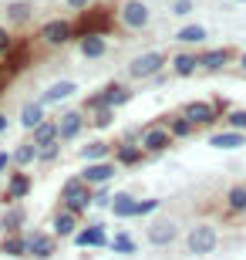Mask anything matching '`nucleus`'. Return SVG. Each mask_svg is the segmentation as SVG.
I'll list each match as a JSON object with an SVG mask.
<instances>
[{"mask_svg": "<svg viewBox=\"0 0 246 260\" xmlns=\"http://www.w3.org/2000/svg\"><path fill=\"white\" fill-rule=\"evenodd\" d=\"M112 149L115 142H108V139H91L78 149V159L81 162H101V159H112Z\"/></svg>", "mask_w": 246, "mask_h": 260, "instance_id": "obj_22", "label": "nucleus"}, {"mask_svg": "<svg viewBox=\"0 0 246 260\" xmlns=\"http://www.w3.org/2000/svg\"><path fill=\"white\" fill-rule=\"evenodd\" d=\"M165 64H169V51H142L128 61V78L132 81H149L159 71H165Z\"/></svg>", "mask_w": 246, "mask_h": 260, "instance_id": "obj_7", "label": "nucleus"}, {"mask_svg": "<svg viewBox=\"0 0 246 260\" xmlns=\"http://www.w3.org/2000/svg\"><path fill=\"white\" fill-rule=\"evenodd\" d=\"M152 24V7L145 0H122L118 4V27H125L128 34H142Z\"/></svg>", "mask_w": 246, "mask_h": 260, "instance_id": "obj_5", "label": "nucleus"}, {"mask_svg": "<svg viewBox=\"0 0 246 260\" xmlns=\"http://www.w3.org/2000/svg\"><path fill=\"white\" fill-rule=\"evenodd\" d=\"M233 4H246V0H233Z\"/></svg>", "mask_w": 246, "mask_h": 260, "instance_id": "obj_45", "label": "nucleus"}, {"mask_svg": "<svg viewBox=\"0 0 246 260\" xmlns=\"http://www.w3.org/2000/svg\"><path fill=\"white\" fill-rule=\"evenodd\" d=\"M78 95V81L75 78H57V81H51L44 91H41V102L44 105H61V102H67V98H75Z\"/></svg>", "mask_w": 246, "mask_h": 260, "instance_id": "obj_20", "label": "nucleus"}, {"mask_svg": "<svg viewBox=\"0 0 246 260\" xmlns=\"http://www.w3.org/2000/svg\"><path fill=\"white\" fill-rule=\"evenodd\" d=\"M108 247H112L115 253H122V257H132L135 250H138V243L132 240V233H125V230H118L112 237V240H108Z\"/></svg>", "mask_w": 246, "mask_h": 260, "instance_id": "obj_33", "label": "nucleus"}, {"mask_svg": "<svg viewBox=\"0 0 246 260\" xmlns=\"http://www.w3.org/2000/svg\"><path fill=\"white\" fill-rule=\"evenodd\" d=\"M24 220H27L24 206H20V203H7V210H4V216H0V237H4V233L24 230Z\"/></svg>", "mask_w": 246, "mask_h": 260, "instance_id": "obj_26", "label": "nucleus"}, {"mask_svg": "<svg viewBox=\"0 0 246 260\" xmlns=\"http://www.w3.org/2000/svg\"><path fill=\"white\" fill-rule=\"evenodd\" d=\"M10 159H14V169H27V166H34L38 162V145H34V139L17 142L14 149H10Z\"/></svg>", "mask_w": 246, "mask_h": 260, "instance_id": "obj_28", "label": "nucleus"}, {"mask_svg": "<svg viewBox=\"0 0 246 260\" xmlns=\"http://www.w3.org/2000/svg\"><path fill=\"white\" fill-rule=\"evenodd\" d=\"M34 189V179H30L24 169H14L7 176V186H4V203H24Z\"/></svg>", "mask_w": 246, "mask_h": 260, "instance_id": "obj_17", "label": "nucleus"}, {"mask_svg": "<svg viewBox=\"0 0 246 260\" xmlns=\"http://www.w3.org/2000/svg\"><path fill=\"white\" fill-rule=\"evenodd\" d=\"M209 145L219 149V152H236V149H246V132L239 128H223V132H213L209 135Z\"/></svg>", "mask_w": 246, "mask_h": 260, "instance_id": "obj_21", "label": "nucleus"}, {"mask_svg": "<svg viewBox=\"0 0 246 260\" xmlns=\"http://www.w3.org/2000/svg\"><path fill=\"white\" fill-rule=\"evenodd\" d=\"M85 128H88V112H85V108H64V112L57 115V132H61V142H75Z\"/></svg>", "mask_w": 246, "mask_h": 260, "instance_id": "obj_12", "label": "nucleus"}, {"mask_svg": "<svg viewBox=\"0 0 246 260\" xmlns=\"http://www.w3.org/2000/svg\"><path fill=\"white\" fill-rule=\"evenodd\" d=\"M7 128H10V118H7V112H0V135L7 132Z\"/></svg>", "mask_w": 246, "mask_h": 260, "instance_id": "obj_43", "label": "nucleus"}, {"mask_svg": "<svg viewBox=\"0 0 246 260\" xmlns=\"http://www.w3.org/2000/svg\"><path fill=\"white\" fill-rule=\"evenodd\" d=\"M206 38L209 27H202V24H182L175 30V44H182V48H199V44H206Z\"/></svg>", "mask_w": 246, "mask_h": 260, "instance_id": "obj_24", "label": "nucleus"}, {"mask_svg": "<svg viewBox=\"0 0 246 260\" xmlns=\"http://www.w3.org/2000/svg\"><path fill=\"white\" fill-rule=\"evenodd\" d=\"M81 230V213H75V210H64V206H57L54 210V216H51V233H54L57 240H71L75 233Z\"/></svg>", "mask_w": 246, "mask_h": 260, "instance_id": "obj_15", "label": "nucleus"}, {"mask_svg": "<svg viewBox=\"0 0 246 260\" xmlns=\"http://www.w3.org/2000/svg\"><path fill=\"white\" fill-rule=\"evenodd\" d=\"M78 38V24L67 17H51L41 24L38 30V41L41 44H48V48H64V44H71V41Z\"/></svg>", "mask_w": 246, "mask_h": 260, "instance_id": "obj_6", "label": "nucleus"}, {"mask_svg": "<svg viewBox=\"0 0 246 260\" xmlns=\"http://www.w3.org/2000/svg\"><path fill=\"white\" fill-rule=\"evenodd\" d=\"M182 243H186V250H189L192 257H209V253H216V247H219V230L213 223H196V226L186 230Z\"/></svg>", "mask_w": 246, "mask_h": 260, "instance_id": "obj_4", "label": "nucleus"}, {"mask_svg": "<svg viewBox=\"0 0 246 260\" xmlns=\"http://www.w3.org/2000/svg\"><path fill=\"white\" fill-rule=\"evenodd\" d=\"M10 51H14V34H10V27L0 24V58H7Z\"/></svg>", "mask_w": 246, "mask_h": 260, "instance_id": "obj_40", "label": "nucleus"}, {"mask_svg": "<svg viewBox=\"0 0 246 260\" xmlns=\"http://www.w3.org/2000/svg\"><path fill=\"white\" fill-rule=\"evenodd\" d=\"M30 139H34V145H38V149L61 142V132H57V118H44L38 128H30Z\"/></svg>", "mask_w": 246, "mask_h": 260, "instance_id": "obj_30", "label": "nucleus"}, {"mask_svg": "<svg viewBox=\"0 0 246 260\" xmlns=\"http://www.w3.org/2000/svg\"><path fill=\"white\" fill-rule=\"evenodd\" d=\"M226 216H246V183H233L226 189Z\"/></svg>", "mask_w": 246, "mask_h": 260, "instance_id": "obj_29", "label": "nucleus"}, {"mask_svg": "<svg viewBox=\"0 0 246 260\" xmlns=\"http://www.w3.org/2000/svg\"><path fill=\"white\" fill-rule=\"evenodd\" d=\"M0 253L4 257H27V233L17 230V233H4L0 237Z\"/></svg>", "mask_w": 246, "mask_h": 260, "instance_id": "obj_25", "label": "nucleus"}, {"mask_svg": "<svg viewBox=\"0 0 246 260\" xmlns=\"http://www.w3.org/2000/svg\"><path fill=\"white\" fill-rule=\"evenodd\" d=\"M169 68L175 78H196L199 75V51L196 48H179L169 54Z\"/></svg>", "mask_w": 246, "mask_h": 260, "instance_id": "obj_14", "label": "nucleus"}, {"mask_svg": "<svg viewBox=\"0 0 246 260\" xmlns=\"http://www.w3.org/2000/svg\"><path fill=\"white\" fill-rule=\"evenodd\" d=\"M118 169L122 166L115 162V159H101V162H85V169H81V179L85 183H91V186H104V183H112L115 176H118Z\"/></svg>", "mask_w": 246, "mask_h": 260, "instance_id": "obj_16", "label": "nucleus"}, {"mask_svg": "<svg viewBox=\"0 0 246 260\" xmlns=\"http://www.w3.org/2000/svg\"><path fill=\"white\" fill-rule=\"evenodd\" d=\"M132 88L125 85V81H108V85H101L95 91V95H88V102L81 108L85 112H95V108H101V105H108V108H122V105H128L132 102Z\"/></svg>", "mask_w": 246, "mask_h": 260, "instance_id": "obj_3", "label": "nucleus"}, {"mask_svg": "<svg viewBox=\"0 0 246 260\" xmlns=\"http://www.w3.org/2000/svg\"><path fill=\"white\" fill-rule=\"evenodd\" d=\"M112 189H108V183L104 186H95V196H91V210H112Z\"/></svg>", "mask_w": 246, "mask_h": 260, "instance_id": "obj_35", "label": "nucleus"}, {"mask_svg": "<svg viewBox=\"0 0 246 260\" xmlns=\"http://www.w3.org/2000/svg\"><path fill=\"white\" fill-rule=\"evenodd\" d=\"M236 64H239V71H243V75H246V51H243V54H239V58H236Z\"/></svg>", "mask_w": 246, "mask_h": 260, "instance_id": "obj_44", "label": "nucleus"}, {"mask_svg": "<svg viewBox=\"0 0 246 260\" xmlns=\"http://www.w3.org/2000/svg\"><path fill=\"white\" fill-rule=\"evenodd\" d=\"M172 132L169 125H165V118H159V122H149V125H142V139H138V145L145 149V155H162V152H169L172 149Z\"/></svg>", "mask_w": 246, "mask_h": 260, "instance_id": "obj_8", "label": "nucleus"}, {"mask_svg": "<svg viewBox=\"0 0 246 260\" xmlns=\"http://www.w3.org/2000/svg\"><path fill=\"white\" fill-rule=\"evenodd\" d=\"M54 250H57V237L54 233H44V230L27 233V257L30 260H51Z\"/></svg>", "mask_w": 246, "mask_h": 260, "instance_id": "obj_18", "label": "nucleus"}, {"mask_svg": "<svg viewBox=\"0 0 246 260\" xmlns=\"http://www.w3.org/2000/svg\"><path fill=\"white\" fill-rule=\"evenodd\" d=\"M108 240H112V233H108L104 223H88L71 237V243L78 250H101V247H108Z\"/></svg>", "mask_w": 246, "mask_h": 260, "instance_id": "obj_11", "label": "nucleus"}, {"mask_svg": "<svg viewBox=\"0 0 246 260\" xmlns=\"http://www.w3.org/2000/svg\"><path fill=\"white\" fill-rule=\"evenodd\" d=\"M223 122H226L229 128H239V132H246V108H229L226 115H223Z\"/></svg>", "mask_w": 246, "mask_h": 260, "instance_id": "obj_38", "label": "nucleus"}, {"mask_svg": "<svg viewBox=\"0 0 246 260\" xmlns=\"http://www.w3.org/2000/svg\"><path fill=\"white\" fill-rule=\"evenodd\" d=\"M236 58H239V51L229 48V44H223V48H202V51H199V71L219 75V71H226Z\"/></svg>", "mask_w": 246, "mask_h": 260, "instance_id": "obj_9", "label": "nucleus"}, {"mask_svg": "<svg viewBox=\"0 0 246 260\" xmlns=\"http://www.w3.org/2000/svg\"><path fill=\"white\" fill-rule=\"evenodd\" d=\"M145 237H149V243L152 247H172V243L179 240L182 237V230H179V223L175 220H169V216H159V220H152V226H149V233H145Z\"/></svg>", "mask_w": 246, "mask_h": 260, "instance_id": "obj_13", "label": "nucleus"}, {"mask_svg": "<svg viewBox=\"0 0 246 260\" xmlns=\"http://www.w3.org/2000/svg\"><path fill=\"white\" fill-rule=\"evenodd\" d=\"M91 4H95V0H64V7H71L75 14H85V10H91Z\"/></svg>", "mask_w": 246, "mask_h": 260, "instance_id": "obj_41", "label": "nucleus"}, {"mask_svg": "<svg viewBox=\"0 0 246 260\" xmlns=\"http://www.w3.org/2000/svg\"><path fill=\"white\" fill-rule=\"evenodd\" d=\"M112 159L122 166V169H135V166H142L149 155H145V149L138 142H125V139H118L115 149H112Z\"/></svg>", "mask_w": 246, "mask_h": 260, "instance_id": "obj_19", "label": "nucleus"}, {"mask_svg": "<svg viewBox=\"0 0 246 260\" xmlns=\"http://www.w3.org/2000/svg\"><path fill=\"white\" fill-rule=\"evenodd\" d=\"M10 166H14L10 152H0V176H7V173H10Z\"/></svg>", "mask_w": 246, "mask_h": 260, "instance_id": "obj_42", "label": "nucleus"}, {"mask_svg": "<svg viewBox=\"0 0 246 260\" xmlns=\"http://www.w3.org/2000/svg\"><path fill=\"white\" fill-rule=\"evenodd\" d=\"M115 112H118V108H108V105L88 112V125L91 128H112L115 125Z\"/></svg>", "mask_w": 246, "mask_h": 260, "instance_id": "obj_34", "label": "nucleus"}, {"mask_svg": "<svg viewBox=\"0 0 246 260\" xmlns=\"http://www.w3.org/2000/svg\"><path fill=\"white\" fill-rule=\"evenodd\" d=\"M78 54L85 61H101L108 54V34L104 30H78Z\"/></svg>", "mask_w": 246, "mask_h": 260, "instance_id": "obj_10", "label": "nucleus"}, {"mask_svg": "<svg viewBox=\"0 0 246 260\" xmlns=\"http://www.w3.org/2000/svg\"><path fill=\"white\" fill-rule=\"evenodd\" d=\"M20 128H38L41 122H44V118H48V105H44V102H41V98H34V102H24V105H20Z\"/></svg>", "mask_w": 246, "mask_h": 260, "instance_id": "obj_23", "label": "nucleus"}, {"mask_svg": "<svg viewBox=\"0 0 246 260\" xmlns=\"http://www.w3.org/2000/svg\"><path fill=\"white\" fill-rule=\"evenodd\" d=\"M91 196H95V186L85 183L81 176H71L64 186H61V196H57V206H64V210H75L85 216L91 210Z\"/></svg>", "mask_w": 246, "mask_h": 260, "instance_id": "obj_2", "label": "nucleus"}, {"mask_svg": "<svg viewBox=\"0 0 246 260\" xmlns=\"http://www.w3.org/2000/svg\"><path fill=\"white\" fill-rule=\"evenodd\" d=\"M169 10L175 17H189L192 10H196V0H169Z\"/></svg>", "mask_w": 246, "mask_h": 260, "instance_id": "obj_39", "label": "nucleus"}, {"mask_svg": "<svg viewBox=\"0 0 246 260\" xmlns=\"http://www.w3.org/2000/svg\"><path fill=\"white\" fill-rule=\"evenodd\" d=\"M135 203H138L135 193L118 189V193L112 196V216H118V220H132V216H135Z\"/></svg>", "mask_w": 246, "mask_h": 260, "instance_id": "obj_31", "label": "nucleus"}, {"mask_svg": "<svg viewBox=\"0 0 246 260\" xmlns=\"http://www.w3.org/2000/svg\"><path fill=\"white\" fill-rule=\"evenodd\" d=\"M179 112L189 118L196 128H213L216 122H223V115L229 112V102L226 98H196V102H186Z\"/></svg>", "mask_w": 246, "mask_h": 260, "instance_id": "obj_1", "label": "nucleus"}, {"mask_svg": "<svg viewBox=\"0 0 246 260\" xmlns=\"http://www.w3.org/2000/svg\"><path fill=\"white\" fill-rule=\"evenodd\" d=\"M61 145H64V142H54V145H44V149H38V162H41V166H54L57 159H61Z\"/></svg>", "mask_w": 246, "mask_h": 260, "instance_id": "obj_36", "label": "nucleus"}, {"mask_svg": "<svg viewBox=\"0 0 246 260\" xmlns=\"http://www.w3.org/2000/svg\"><path fill=\"white\" fill-rule=\"evenodd\" d=\"M155 210H162V200H155V196H149V200H138V203H135V220L152 216Z\"/></svg>", "mask_w": 246, "mask_h": 260, "instance_id": "obj_37", "label": "nucleus"}, {"mask_svg": "<svg viewBox=\"0 0 246 260\" xmlns=\"http://www.w3.org/2000/svg\"><path fill=\"white\" fill-rule=\"evenodd\" d=\"M165 125H169V132H172V139H175V142H182V139H192V135L199 132V128L192 125V122L182 115V112H172V115H165Z\"/></svg>", "mask_w": 246, "mask_h": 260, "instance_id": "obj_32", "label": "nucleus"}, {"mask_svg": "<svg viewBox=\"0 0 246 260\" xmlns=\"http://www.w3.org/2000/svg\"><path fill=\"white\" fill-rule=\"evenodd\" d=\"M4 14H7V24H10V27H24V24L34 17V4H30V0H10Z\"/></svg>", "mask_w": 246, "mask_h": 260, "instance_id": "obj_27", "label": "nucleus"}]
</instances>
